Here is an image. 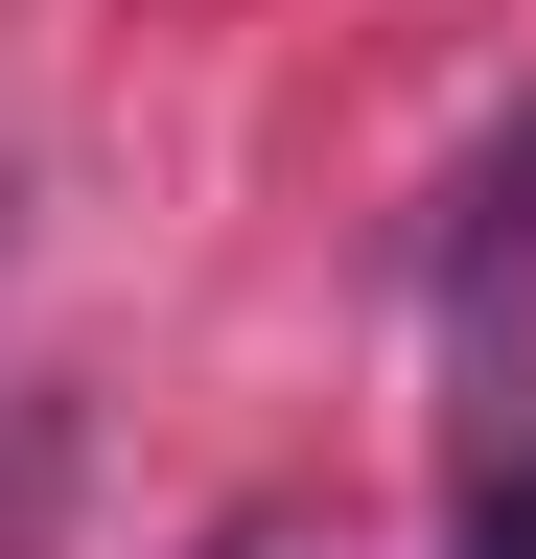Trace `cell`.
Instances as JSON below:
<instances>
[{
	"label": "cell",
	"mask_w": 536,
	"mask_h": 559,
	"mask_svg": "<svg viewBox=\"0 0 536 559\" xmlns=\"http://www.w3.org/2000/svg\"><path fill=\"white\" fill-rule=\"evenodd\" d=\"M443 373L490 443H536V117L466 164V234H443Z\"/></svg>",
	"instance_id": "6da1fadb"
},
{
	"label": "cell",
	"mask_w": 536,
	"mask_h": 559,
	"mask_svg": "<svg viewBox=\"0 0 536 559\" xmlns=\"http://www.w3.org/2000/svg\"><path fill=\"white\" fill-rule=\"evenodd\" d=\"M466 559H536V466H490V513H466Z\"/></svg>",
	"instance_id": "7a4b0ae2"
}]
</instances>
